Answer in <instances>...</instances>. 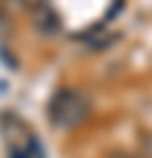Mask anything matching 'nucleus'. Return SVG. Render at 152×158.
<instances>
[{"label": "nucleus", "instance_id": "obj_1", "mask_svg": "<svg viewBox=\"0 0 152 158\" xmlns=\"http://www.w3.org/2000/svg\"><path fill=\"white\" fill-rule=\"evenodd\" d=\"M89 111H91V103L78 89H61V92H55V97L47 106L50 122L58 125V128H66V131L83 125L89 119Z\"/></svg>", "mask_w": 152, "mask_h": 158}, {"label": "nucleus", "instance_id": "obj_2", "mask_svg": "<svg viewBox=\"0 0 152 158\" xmlns=\"http://www.w3.org/2000/svg\"><path fill=\"white\" fill-rule=\"evenodd\" d=\"M33 19H36V25H39L42 31H55V28H58V17L50 11V6L36 8V11H33Z\"/></svg>", "mask_w": 152, "mask_h": 158}, {"label": "nucleus", "instance_id": "obj_3", "mask_svg": "<svg viewBox=\"0 0 152 158\" xmlns=\"http://www.w3.org/2000/svg\"><path fill=\"white\" fill-rule=\"evenodd\" d=\"M141 156L144 158H152V133H147L141 139Z\"/></svg>", "mask_w": 152, "mask_h": 158}, {"label": "nucleus", "instance_id": "obj_4", "mask_svg": "<svg viewBox=\"0 0 152 158\" xmlns=\"http://www.w3.org/2000/svg\"><path fill=\"white\" fill-rule=\"evenodd\" d=\"M111 158H133V156H127V153H114Z\"/></svg>", "mask_w": 152, "mask_h": 158}, {"label": "nucleus", "instance_id": "obj_5", "mask_svg": "<svg viewBox=\"0 0 152 158\" xmlns=\"http://www.w3.org/2000/svg\"><path fill=\"white\" fill-rule=\"evenodd\" d=\"M3 14H6V11H3V0H0V19H3Z\"/></svg>", "mask_w": 152, "mask_h": 158}]
</instances>
